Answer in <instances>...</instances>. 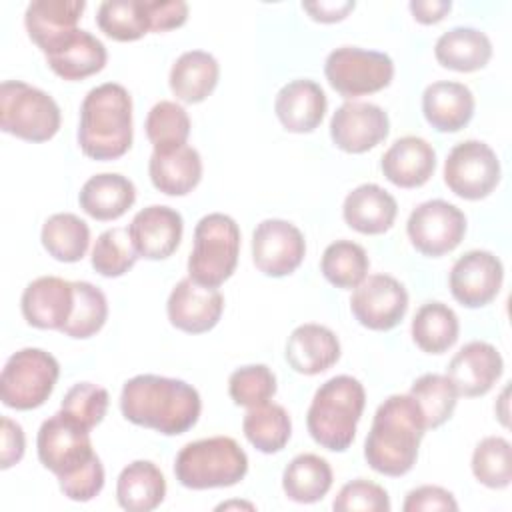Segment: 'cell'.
<instances>
[{"label": "cell", "mask_w": 512, "mask_h": 512, "mask_svg": "<svg viewBox=\"0 0 512 512\" xmlns=\"http://www.w3.org/2000/svg\"><path fill=\"white\" fill-rule=\"evenodd\" d=\"M120 410L136 426L178 436L198 422L202 402L198 390L184 380L138 374L124 382Z\"/></svg>", "instance_id": "obj_1"}, {"label": "cell", "mask_w": 512, "mask_h": 512, "mask_svg": "<svg viewBox=\"0 0 512 512\" xmlns=\"http://www.w3.org/2000/svg\"><path fill=\"white\" fill-rule=\"evenodd\" d=\"M426 432L420 406L410 394H392L376 410L364 442V458L384 476H404L418 458Z\"/></svg>", "instance_id": "obj_2"}, {"label": "cell", "mask_w": 512, "mask_h": 512, "mask_svg": "<svg viewBox=\"0 0 512 512\" xmlns=\"http://www.w3.org/2000/svg\"><path fill=\"white\" fill-rule=\"evenodd\" d=\"M80 150L94 160H116L132 146V98L122 84L94 86L82 100Z\"/></svg>", "instance_id": "obj_3"}, {"label": "cell", "mask_w": 512, "mask_h": 512, "mask_svg": "<svg viewBox=\"0 0 512 512\" xmlns=\"http://www.w3.org/2000/svg\"><path fill=\"white\" fill-rule=\"evenodd\" d=\"M366 392L358 378L340 374L326 380L314 394L306 426L316 444L332 452H344L356 436L364 412Z\"/></svg>", "instance_id": "obj_4"}, {"label": "cell", "mask_w": 512, "mask_h": 512, "mask_svg": "<svg viewBox=\"0 0 512 512\" xmlns=\"http://www.w3.org/2000/svg\"><path fill=\"white\" fill-rule=\"evenodd\" d=\"M248 472V456L230 436L188 442L176 456V480L190 490L228 488Z\"/></svg>", "instance_id": "obj_5"}, {"label": "cell", "mask_w": 512, "mask_h": 512, "mask_svg": "<svg viewBox=\"0 0 512 512\" xmlns=\"http://www.w3.org/2000/svg\"><path fill=\"white\" fill-rule=\"evenodd\" d=\"M240 254V228L222 212L206 214L194 228V246L188 256V278L218 288L236 270Z\"/></svg>", "instance_id": "obj_6"}, {"label": "cell", "mask_w": 512, "mask_h": 512, "mask_svg": "<svg viewBox=\"0 0 512 512\" xmlns=\"http://www.w3.org/2000/svg\"><path fill=\"white\" fill-rule=\"evenodd\" d=\"M0 126L16 138L46 142L60 128V106L36 86L4 80L0 84Z\"/></svg>", "instance_id": "obj_7"}, {"label": "cell", "mask_w": 512, "mask_h": 512, "mask_svg": "<svg viewBox=\"0 0 512 512\" xmlns=\"http://www.w3.org/2000/svg\"><path fill=\"white\" fill-rule=\"evenodd\" d=\"M60 376L58 360L42 348H22L14 352L0 374V400L14 410H34L42 406Z\"/></svg>", "instance_id": "obj_8"}, {"label": "cell", "mask_w": 512, "mask_h": 512, "mask_svg": "<svg viewBox=\"0 0 512 512\" xmlns=\"http://www.w3.org/2000/svg\"><path fill=\"white\" fill-rule=\"evenodd\" d=\"M324 74L338 94L356 98L386 88L394 78V62L378 50L340 46L328 54Z\"/></svg>", "instance_id": "obj_9"}, {"label": "cell", "mask_w": 512, "mask_h": 512, "mask_svg": "<svg viewBox=\"0 0 512 512\" xmlns=\"http://www.w3.org/2000/svg\"><path fill=\"white\" fill-rule=\"evenodd\" d=\"M36 450L42 466L58 478L78 472L96 456L92 450L90 428L74 420L64 410L42 422L36 438Z\"/></svg>", "instance_id": "obj_10"}, {"label": "cell", "mask_w": 512, "mask_h": 512, "mask_svg": "<svg viewBox=\"0 0 512 512\" xmlns=\"http://www.w3.org/2000/svg\"><path fill=\"white\" fill-rule=\"evenodd\" d=\"M444 182L464 200L486 198L500 182V160L486 142L464 140L446 156Z\"/></svg>", "instance_id": "obj_11"}, {"label": "cell", "mask_w": 512, "mask_h": 512, "mask_svg": "<svg viewBox=\"0 0 512 512\" xmlns=\"http://www.w3.org/2000/svg\"><path fill=\"white\" fill-rule=\"evenodd\" d=\"M412 246L424 256H442L452 252L466 234L464 212L446 200H426L418 204L406 222Z\"/></svg>", "instance_id": "obj_12"}, {"label": "cell", "mask_w": 512, "mask_h": 512, "mask_svg": "<svg viewBox=\"0 0 512 512\" xmlns=\"http://www.w3.org/2000/svg\"><path fill=\"white\" fill-rule=\"evenodd\" d=\"M350 310L370 330H392L408 310V292L390 274L366 276L352 292Z\"/></svg>", "instance_id": "obj_13"}, {"label": "cell", "mask_w": 512, "mask_h": 512, "mask_svg": "<svg viewBox=\"0 0 512 512\" xmlns=\"http://www.w3.org/2000/svg\"><path fill=\"white\" fill-rule=\"evenodd\" d=\"M306 242L302 232L288 220H262L252 234L254 266L272 278L292 274L304 260Z\"/></svg>", "instance_id": "obj_14"}, {"label": "cell", "mask_w": 512, "mask_h": 512, "mask_svg": "<svg viewBox=\"0 0 512 512\" xmlns=\"http://www.w3.org/2000/svg\"><path fill=\"white\" fill-rule=\"evenodd\" d=\"M504 268L498 256L488 250H468L450 270V292L466 308L490 304L502 286Z\"/></svg>", "instance_id": "obj_15"}, {"label": "cell", "mask_w": 512, "mask_h": 512, "mask_svg": "<svg viewBox=\"0 0 512 512\" xmlns=\"http://www.w3.org/2000/svg\"><path fill=\"white\" fill-rule=\"evenodd\" d=\"M390 130L384 108L372 102H344L330 120V138L348 154H362L378 146Z\"/></svg>", "instance_id": "obj_16"}, {"label": "cell", "mask_w": 512, "mask_h": 512, "mask_svg": "<svg viewBox=\"0 0 512 512\" xmlns=\"http://www.w3.org/2000/svg\"><path fill=\"white\" fill-rule=\"evenodd\" d=\"M224 310V298L218 288L202 286L192 278L180 280L166 302L168 320L174 328L188 334L212 330Z\"/></svg>", "instance_id": "obj_17"}, {"label": "cell", "mask_w": 512, "mask_h": 512, "mask_svg": "<svg viewBox=\"0 0 512 512\" xmlns=\"http://www.w3.org/2000/svg\"><path fill=\"white\" fill-rule=\"evenodd\" d=\"M128 232L138 256L146 260H164L180 246L184 220L178 210L152 204L136 212Z\"/></svg>", "instance_id": "obj_18"}, {"label": "cell", "mask_w": 512, "mask_h": 512, "mask_svg": "<svg viewBox=\"0 0 512 512\" xmlns=\"http://www.w3.org/2000/svg\"><path fill=\"white\" fill-rule=\"evenodd\" d=\"M504 360L500 352L482 340L464 344L450 360L446 376L454 384L458 396H484L502 376Z\"/></svg>", "instance_id": "obj_19"}, {"label": "cell", "mask_w": 512, "mask_h": 512, "mask_svg": "<svg viewBox=\"0 0 512 512\" xmlns=\"http://www.w3.org/2000/svg\"><path fill=\"white\" fill-rule=\"evenodd\" d=\"M74 306L72 282L58 276L32 280L20 298L24 320L40 330H62Z\"/></svg>", "instance_id": "obj_20"}, {"label": "cell", "mask_w": 512, "mask_h": 512, "mask_svg": "<svg viewBox=\"0 0 512 512\" xmlns=\"http://www.w3.org/2000/svg\"><path fill=\"white\" fill-rule=\"evenodd\" d=\"M84 8V0H34L24 12L26 32L30 40L48 54L76 30Z\"/></svg>", "instance_id": "obj_21"}, {"label": "cell", "mask_w": 512, "mask_h": 512, "mask_svg": "<svg viewBox=\"0 0 512 512\" xmlns=\"http://www.w3.org/2000/svg\"><path fill=\"white\" fill-rule=\"evenodd\" d=\"M326 94L322 86L308 78H298L284 84L274 100V112L280 124L294 134L312 132L320 126L326 114Z\"/></svg>", "instance_id": "obj_22"}, {"label": "cell", "mask_w": 512, "mask_h": 512, "mask_svg": "<svg viewBox=\"0 0 512 512\" xmlns=\"http://www.w3.org/2000/svg\"><path fill=\"white\" fill-rule=\"evenodd\" d=\"M284 354L294 372L314 376L338 362L340 342L338 336L322 324H300L288 336Z\"/></svg>", "instance_id": "obj_23"}, {"label": "cell", "mask_w": 512, "mask_h": 512, "mask_svg": "<svg viewBox=\"0 0 512 512\" xmlns=\"http://www.w3.org/2000/svg\"><path fill=\"white\" fill-rule=\"evenodd\" d=\"M380 166L394 186L418 188L434 174L436 152L420 136H402L382 154Z\"/></svg>", "instance_id": "obj_24"}, {"label": "cell", "mask_w": 512, "mask_h": 512, "mask_svg": "<svg viewBox=\"0 0 512 512\" xmlns=\"http://www.w3.org/2000/svg\"><path fill=\"white\" fill-rule=\"evenodd\" d=\"M422 112L438 132H458L474 116V94L462 82H432L422 94Z\"/></svg>", "instance_id": "obj_25"}, {"label": "cell", "mask_w": 512, "mask_h": 512, "mask_svg": "<svg viewBox=\"0 0 512 512\" xmlns=\"http://www.w3.org/2000/svg\"><path fill=\"white\" fill-rule=\"evenodd\" d=\"M46 56L50 70L64 80H84L106 66V46L88 30L76 28Z\"/></svg>", "instance_id": "obj_26"}, {"label": "cell", "mask_w": 512, "mask_h": 512, "mask_svg": "<svg viewBox=\"0 0 512 512\" xmlns=\"http://www.w3.org/2000/svg\"><path fill=\"white\" fill-rule=\"evenodd\" d=\"M398 214V204L390 192L378 184H360L342 204L346 224L360 234H384L392 228Z\"/></svg>", "instance_id": "obj_27"}, {"label": "cell", "mask_w": 512, "mask_h": 512, "mask_svg": "<svg viewBox=\"0 0 512 512\" xmlns=\"http://www.w3.org/2000/svg\"><path fill=\"white\" fill-rule=\"evenodd\" d=\"M136 200V188L130 178L118 172L90 176L80 188V208L94 220L106 222L120 218Z\"/></svg>", "instance_id": "obj_28"}, {"label": "cell", "mask_w": 512, "mask_h": 512, "mask_svg": "<svg viewBox=\"0 0 512 512\" xmlns=\"http://www.w3.org/2000/svg\"><path fill=\"white\" fill-rule=\"evenodd\" d=\"M148 174L156 190L168 196L192 192L202 178V158L196 148L180 146L170 152H152Z\"/></svg>", "instance_id": "obj_29"}, {"label": "cell", "mask_w": 512, "mask_h": 512, "mask_svg": "<svg viewBox=\"0 0 512 512\" xmlns=\"http://www.w3.org/2000/svg\"><path fill=\"white\" fill-rule=\"evenodd\" d=\"M218 76V60L210 52L188 50L180 54L172 64L168 84L178 100L186 104H198L214 92Z\"/></svg>", "instance_id": "obj_30"}, {"label": "cell", "mask_w": 512, "mask_h": 512, "mask_svg": "<svg viewBox=\"0 0 512 512\" xmlns=\"http://www.w3.org/2000/svg\"><path fill=\"white\" fill-rule=\"evenodd\" d=\"M166 480L150 460H134L122 468L116 482V500L128 512H150L162 504Z\"/></svg>", "instance_id": "obj_31"}, {"label": "cell", "mask_w": 512, "mask_h": 512, "mask_svg": "<svg viewBox=\"0 0 512 512\" xmlns=\"http://www.w3.org/2000/svg\"><path fill=\"white\" fill-rule=\"evenodd\" d=\"M434 56L444 68L456 72H474L490 62L492 42L478 28L456 26L438 36Z\"/></svg>", "instance_id": "obj_32"}, {"label": "cell", "mask_w": 512, "mask_h": 512, "mask_svg": "<svg viewBox=\"0 0 512 512\" xmlns=\"http://www.w3.org/2000/svg\"><path fill=\"white\" fill-rule=\"evenodd\" d=\"M332 488V468L318 454H298L282 474L284 494L298 504H314Z\"/></svg>", "instance_id": "obj_33"}, {"label": "cell", "mask_w": 512, "mask_h": 512, "mask_svg": "<svg viewBox=\"0 0 512 512\" xmlns=\"http://www.w3.org/2000/svg\"><path fill=\"white\" fill-rule=\"evenodd\" d=\"M410 330L420 350L442 354L458 340L460 324L456 312L444 302H426L416 310Z\"/></svg>", "instance_id": "obj_34"}, {"label": "cell", "mask_w": 512, "mask_h": 512, "mask_svg": "<svg viewBox=\"0 0 512 512\" xmlns=\"http://www.w3.org/2000/svg\"><path fill=\"white\" fill-rule=\"evenodd\" d=\"M242 430L246 440L264 454L280 452L292 434V422L284 406L266 402L248 408L242 420Z\"/></svg>", "instance_id": "obj_35"}, {"label": "cell", "mask_w": 512, "mask_h": 512, "mask_svg": "<svg viewBox=\"0 0 512 512\" xmlns=\"http://www.w3.org/2000/svg\"><path fill=\"white\" fill-rule=\"evenodd\" d=\"M44 250L60 262H78L90 244L88 224L72 212L52 214L40 232Z\"/></svg>", "instance_id": "obj_36"}, {"label": "cell", "mask_w": 512, "mask_h": 512, "mask_svg": "<svg viewBox=\"0 0 512 512\" xmlns=\"http://www.w3.org/2000/svg\"><path fill=\"white\" fill-rule=\"evenodd\" d=\"M98 28L112 40L132 42L152 30L148 0H106L98 6Z\"/></svg>", "instance_id": "obj_37"}, {"label": "cell", "mask_w": 512, "mask_h": 512, "mask_svg": "<svg viewBox=\"0 0 512 512\" xmlns=\"http://www.w3.org/2000/svg\"><path fill=\"white\" fill-rule=\"evenodd\" d=\"M370 260L366 250L352 240H336L326 246L320 270L336 288H356L368 276Z\"/></svg>", "instance_id": "obj_38"}, {"label": "cell", "mask_w": 512, "mask_h": 512, "mask_svg": "<svg viewBox=\"0 0 512 512\" xmlns=\"http://www.w3.org/2000/svg\"><path fill=\"white\" fill-rule=\"evenodd\" d=\"M144 128L154 152H170L186 146L190 136V118L180 104L160 100L150 108Z\"/></svg>", "instance_id": "obj_39"}, {"label": "cell", "mask_w": 512, "mask_h": 512, "mask_svg": "<svg viewBox=\"0 0 512 512\" xmlns=\"http://www.w3.org/2000/svg\"><path fill=\"white\" fill-rule=\"evenodd\" d=\"M74 286V306L68 322L60 330L62 334L78 340L94 336L108 318V302L100 288L90 282L76 280Z\"/></svg>", "instance_id": "obj_40"}, {"label": "cell", "mask_w": 512, "mask_h": 512, "mask_svg": "<svg viewBox=\"0 0 512 512\" xmlns=\"http://www.w3.org/2000/svg\"><path fill=\"white\" fill-rule=\"evenodd\" d=\"M410 396L422 410L426 430L442 426L454 412L458 402V392L448 376L442 374H422L412 382Z\"/></svg>", "instance_id": "obj_41"}, {"label": "cell", "mask_w": 512, "mask_h": 512, "mask_svg": "<svg viewBox=\"0 0 512 512\" xmlns=\"http://www.w3.org/2000/svg\"><path fill=\"white\" fill-rule=\"evenodd\" d=\"M472 474L488 488H506L512 480L510 442L502 436L482 438L472 452Z\"/></svg>", "instance_id": "obj_42"}, {"label": "cell", "mask_w": 512, "mask_h": 512, "mask_svg": "<svg viewBox=\"0 0 512 512\" xmlns=\"http://www.w3.org/2000/svg\"><path fill=\"white\" fill-rule=\"evenodd\" d=\"M138 260V252L132 244L128 228L104 230L92 248V268L106 276L118 278L126 274Z\"/></svg>", "instance_id": "obj_43"}, {"label": "cell", "mask_w": 512, "mask_h": 512, "mask_svg": "<svg viewBox=\"0 0 512 512\" xmlns=\"http://www.w3.org/2000/svg\"><path fill=\"white\" fill-rule=\"evenodd\" d=\"M228 394L234 404L244 408L266 404L276 394V376L264 364L236 368L228 378Z\"/></svg>", "instance_id": "obj_44"}, {"label": "cell", "mask_w": 512, "mask_h": 512, "mask_svg": "<svg viewBox=\"0 0 512 512\" xmlns=\"http://www.w3.org/2000/svg\"><path fill=\"white\" fill-rule=\"evenodd\" d=\"M108 400L106 388L92 382H78L64 394L60 410L92 430L106 416Z\"/></svg>", "instance_id": "obj_45"}, {"label": "cell", "mask_w": 512, "mask_h": 512, "mask_svg": "<svg viewBox=\"0 0 512 512\" xmlns=\"http://www.w3.org/2000/svg\"><path fill=\"white\" fill-rule=\"evenodd\" d=\"M332 508L336 512H388L392 506L388 492L380 484L356 478L340 488Z\"/></svg>", "instance_id": "obj_46"}, {"label": "cell", "mask_w": 512, "mask_h": 512, "mask_svg": "<svg viewBox=\"0 0 512 512\" xmlns=\"http://www.w3.org/2000/svg\"><path fill=\"white\" fill-rule=\"evenodd\" d=\"M58 484L62 494L74 502H88L98 496L104 488V466L98 454L78 472L66 478H58Z\"/></svg>", "instance_id": "obj_47"}, {"label": "cell", "mask_w": 512, "mask_h": 512, "mask_svg": "<svg viewBox=\"0 0 512 512\" xmlns=\"http://www.w3.org/2000/svg\"><path fill=\"white\" fill-rule=\"evenodd\" d=\"M404 512H420V510H458V502L454 494L442 486H418L406 494L402 504Z\"/></svg>", "instance_id": "obj_48"}, {"label": "cell", "mask_w": 512, "mask_h": 512, "mask_svg": "<svg viewBox=\"0 0 512 512\" xmlns=\"http://www.w3.org/2000/svg\"><path fill=\"white\" fill-rule=\"evenodd\" d=\"M152 32L178 28L188 18V4L182 0H148Z\"/></svg>", "instance_id": "obj_49"}, {"label": "cell", "mask_w": 512, "mask_h": 512, "mask_svg": "<svg viewBox=\"0 0 512 512\" xmlns=\"http://www.w3.org/2000/svg\"><path fill=\"white\" fill-rule=\"evenodd\" d=\"M0 436H2V450H0V468L8 470L10 466L18 464L24 456L26 440L24 430L18 422H14L8 416H2L0 420Z\"/></svg>", "instance_id": "obj_50"}, {"label": "cell", "mask_w": 512, "mask_h": 512, "mask_svg": "<svg viewBox=\"0 0 512 512\" xmlns=\"http://www.w3.org/2000/svg\"><path fill=\"white\" fill-rule=\"evenodd\" d=\"M354 0H320V2H302V8L310 14V18L318 22H338L354 10Z\"/></svg>", "instance_id": "obj_51"}, {"label": "cell", "mask_w": 512, "mask_h": 512, "mask_svg": "<svg viewBox=\"0 0 512 512\" xmlns=\"http://www.w3.org/2000/svg\"><path fill=\"white\" fill-rule=\"evenodd\" d=\"M452 8L450 0H412L410 12L420 24L440 22Z\"/></svg>", "instance_id": "obj_52"}, {"label": "cell", "mask_w": 512, "mask_h": 512, "mask_svg": "<svg viewBox=\"0 0 512 512\" xmlns=\"http://www.w3.org/2000/svg\"><path fill=\"white\" fill-rule=\"evenodd\" d=\"M506 396H508V388H504L502 390V394H500V410L496 408V414H498V418H500V422L504 424V426H508V400H506Z\"/></svg>", "instance_id": "obj_53"}, {"label": "cell", "mask_w": 512, "mask_h": 512, "mask_svg": "<svg viewBox=\"0 0 512 512\" xmlns=\"http://www.w3.org/2000/svg\"><path fill=\"white\" fill-rule=\"evenodd\" d=\"M228 508H248V510H254V504H250V502H224L216 510H228Z\"/></svg>", "instance_id": "obj_54"}]
</instances>
